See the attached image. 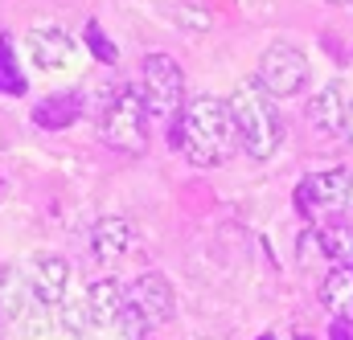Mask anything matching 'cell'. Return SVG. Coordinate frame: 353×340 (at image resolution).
Here are the masks:
<instances>
[{
	"label": "cell",
	"mask_w": 353,
	"mask_h": 340,
	"mask_svg": "<svg viewBox=\"0 0 353 340\" xmlns=\"http://www.w3.org/2000/svg\"><path fill=\"white\" fill-rule=\"evenodd\" d=\"M128 304H132V295H128V287H119L115 279H99L87 291V308H90V320H94V324H115Z\"/></svg>",
	"instance_id": "obj_13"
},
{
	"label": "cell",
	"mask_w": 353,
	"mask_h": 340,
	"mask_svg": "<svg viewBox=\"0 0 353 340\" xmlns=\"http://www.w3.org/2000/svg\"><path fill=\"white\" fill-rule=\"evenodd\" d=\"M115 328H119V337H123V340H144V337H148V328H152V324L144 320V312H140L136 304H128V308L119 312Z\"/></svg>",
	"instance_id": "obj_18"
},
{
	"label": "cell",
	"mask_w": 353,
	"mask_h": 340,
	"mask_svg": "<svg viewBox=\"0 0 353 340\" xmlns=\"http://www.w3.org/2000/svg\"><path fill=\"white\" fill-rule=\"evenodd\" d=\"M321 304H325L337 320L350 316L353 312V266H337V270L325 275V283H321Z\"/></svg>",
	"instance_id": "obj_14"
},
{
	"label": "cell",
	"mask_w": 353,
	"mask_h": 340,
	"mask_svg": "<svg viewBox=\"0 0 353 340\" xmlns=\"http://www.w3.org/2000/svg\"><path fill=\"white\" fill-rule=\"evenodd\" d=\"M296 340H312V337H308V332H304V328H296Z\"/></svg>",
	"instance_id": "obj_24"
},
{
	"label": "cell",
	"mask_w": 353,
	"mask_h": 340,
	"mask_svg": "<svg viewBox=\"0 0 353 340\" xmlns=\"http://www.w3.org/2000/svg\"><path fill=\"white\" fill-rule=\"evenodd\" d=\"M25 54L41 70H70L74 66V37L58 25H41L25 37Z\"/></svg>",
	"instance_id": "obj_7"
},
{
	"label": "cell",
	"mask_w": 353,
	"mask_h": 340,
	"mask_svg": "<svg viewBox=\"0 0 353 340\" xmlns=\"http://www.w3.org/2000/svg\"><path fill=\"white\" fill-rule=\"evenodd\" d=\"M321 258H325L321 234H316V230H304V234H300V262H304V266H312V262H321Z\"/></svg>",
	"instance_id": "obj_20"
},
{
	"label": "cell",
	"mask_w": 353,
	"mask_h": 340,
	"mask_svg": "<svg viewBox=\"0 0 353 340\" xmlns=\"http://www.w3.org/2000/svg\"><path fill=\"white\" fill-rule=\"evenodd\" d=\"M321 234V246H325V258H333L337 266H353V222L337 217L329 226L316 230Z\"/></svg>",
	"instance_id": "obj_15"
},
{
	"label": "cell",
	"mask_w": 353,
	"mask_h": 340,
	"mask_svg": "<svg viewBox=\"0 0 353 340\" xmlns=\"http://www.w3.org/2000/svg\"><path fill=\"white\" fill-rule=\"evenodd\" d=\"M173 17L181 21V25H197V33H201V29H210V17H205V12H197V8H173Z\"/></svg>",
	"instance_id": "obj_21"
},
{
	"label": "cell",
	"mask_w": 353,
	"mask_h": 340,
	"mask_svg": "<svg viewBox=\"0 0 353 340\" xmlns=\"http://www.w3.org/2000/svg\"><path fill=\"white\" fill-rule=\"evenodd\" d=\"M296 201L300 209L312 213H329V209H345L353 201V172L350 169H329V172H312L296 184Z\"/></svg>",
	"instance_id": "obj_6"
},
{
	"label": "cell",
	"mask_w": 353,
	"mask_h": 340,
	"mask_svg": "<svg viewBox=\"0 0 353 340\" xmlns=\"http://www.w3.org/2000/svg\"><path fill=\"white\" fill-rule=\"evenodd\" d=\"M144 103L148 115H173L185 98V74L173 54H148L144 58Z\"/></svg>",
	"instance_id": "obj_5"
},
{
	"label": "cell",
	"mask_w": 353,
	"mask_h": 340,
	"mask_svg": "<svg viewBox=\"0 0 353 340\" xmlns=\"http://www.w3.org/2000/svg\"><path fill=\"white\" fill-rule=\"evenodd\" d=\"M226 103H230L243 152L251 160H271L283 144V115H279L275 98L259 86V78H251V83H239V90Z\"/></svg>",
	"instance_id": "obj_2"
},
{
	"label": "cell",
	"mask_w": 353,
	"mask_h": 340,
	"mask_svg": "<svg viewBox=\"0 0 353 340\" xmlns=\"http://www.w3.org/2000/svg\"><path fill=\"white\" fill-rule=\"evenodd\" d=\"M148 103H144V90L140 86H119L111 90L107 98V111H103V140L115 148V152H140L144 140H148Z\"/></svg>",
	"instance_id": "obj_3"
},
{
	"label": "cell",
	"mask_w": 353,
	"mask_h": 340,
	"mask_svg": "<svg viewBox=\"0 0 353 340\" xmlns=\"http://www.w3.org/2000/svg\"><path fill=\"white\" fill-rule=\"evenodd\" d=\"M0 94H25V74H21V62L12 58L8 37H0Z\"/></svg>",
	"instance_id": "obj_16"
},
{
	"label": "cell",
	"mask_w": 353,
	"mask_h": 340,
	"mask_svg": "<svg viewBox=\"0 0 353 340\" xmlns=\"http://www.w3.org/2000/svg\"><path fill=\"white\" fill-rule=\"evenodd\" d=\"M83 111H87V94L83 90H58V94H50V98H41L33 107V123L41 131H66V127L79 123Z\"/></svg>",
	"instance_id": "obj_10"
},
{
	"label": "cell",
	"mask_w": 353,
	"mask_h": 340,
	"mask_svg": "<svg viewBox=\"0 0 353 340\" xmlns=\"http://www.w3.org/2000/svg\"><path fill=\"white\" fill-rule=\"evenodd\" d=\"M173 144L185 148V156L201 169L210 164H222L234 144H239V127H234V115H230V103L226 98H214V94H197L185 103V111L176 115L173 127Z\"/></svg>",
	"instance_id": "obj_1"
},
{
	"label": "cell",
	"mask_w": 353,
	"mask_h": 340,
	"mask_svg": "<svg viewBox=\"0 0 353 340\" xmlns=\"http://www.w3.org/2000/svg\"><path fill=\"white\" fill-rule=\"evenodd\" d=\"M132 246V226L123 217H99L94 230H90V251L99 262H115Z\"/></svg>",
	"instance_id": "obj_12"
},
{
	"label": "cell",
	"mask_w": 353,
	"mask_h": 340,
	"mask_svg": "<svg viewBox=\"0 0 353 340\" xmlns=\"http://www.w3.org/2000/svg\"><path fill=\"white\" fill-rule=\"evenodd\" d=\"M259 340H275V337H271V332H263V337H259Z\"/></svg>",
	"instance_id": "obj_26"
},
{
	"label": "cell",
	"mask_w": 353,
	"mask_h": 340,
	"mask_svg": "<svg viewBox=\"0 0 353 340\" xmlns=\"http://www.w3.org/2000/svg\"><path fill=\"white\" fill-rule=\"evenodd\" d=\"M329 4H350V8H353V0H329Z\"/></svg>",
	"instance_id": "obj_25"
},
{
	"label": "cell",
	"mask_w": 353,
	"mask_h": 340,
	"mask_svg": "<svg viewBox=\"0 0 353 340\" xmlns=\"http://www.w3.org/2000/svg\"><path fill=\"white\" fill-rule=\"evenodd\" d=\"M345 111H350L345 83H329L312 103H308V123H312V131H321V136H337L341 123H345Z\"/></svg>",
	"instance_id": "obj_11"
},
{
	"label": "cell",
	"mask_w": 353,
	"mask_h": 340,
	"mask_svg": "<svg viewBox=\"0 0 353 340\" xmlns=\"http://www.w3.org/2000/svg\"><path fill=\"white\" fill-rule=\"evenodd\" d=\"M128 295H132V304L144 312L148 324H165V320L173 316V308H176L173 283H169L161 270H144V275L128 287Z\"/></svg>",
	"instance_id": "obj_8"
},
{
	"label": "cell",
	"mask_w": 353,
	"mask_h": 340,
	"mask_svg": "<svg viewBox=\"0 0 353 340\" xmlns=\"http://www.w3.org/2000/svg\"><path fill=\"white\" fill-rule=\"evenodd\" d=\"M66 283H70V262L62 255H37L29 266V291L41 308L66 304Z\"/></svg>",
	"instance_id": "obj_9"
},
{
	"label": "cell",
	"mask_w": 353,
	"mask_h": 340,
	"mask_svg": "<svg viewBox=\"0 0 353 340\" xmlns=\"http://www.w3.org/2000/svg\"><path fill=\"white\" fill-rule=\"evenodd\" d=\"M83 41H87V50L94 54V62H103V66H115V62H119V50L111 45V37L103 33V25H99V21H87Z\"/></svg>",
	"instance_id": "obj_17"
},
{
	"label": "cell",
	"mask_w": 353,
	"mask_h": 340,
	"mask_svg": "<svg viewBox=\"0 0 353 340\" xmlns=\"http://www.w3.org/2000/svg\"><path fill=\"white\" fill-rule=\"evenodd\" d=\"M329 340H353L350 320H333V328H329Z\"/></svg>",
	"instance_id": "obj_22"
},
{
	"label": "cell",
	"mask_w": 353,
	"mask_h": 340,
	"mask_svg": "<svg viewBox=\"0 0 353 340\" xmlns=\"http://www.w3.org/2000/svg\"><path fill=\"white\" fill-rule=\"evenodd\" d=\"M62 324H66L74 337H83L90 324H94V320H90V308H87V295L74 299V304H62Z\"/></svg>",
	"instance_id": "obj_19"
},
{
	"label": "cell",
	"mask_w": 353,
	"mask_h": 340,
	"mask_svg": "<svg viewBox=\"0 0 353 340\" xmlns=\"http://www.w3.org/2000/svg\"><path fill=\"white\" fill-rule=\"evenodd\" d=\"M308 74H312V66H308L304 50L292 45V41H275V45L263 50L255 78L271 98H292V94H300L308 86Z\"/></svg>",
	"instance_id": "obj_4"
},
{
	"label": "cell",
	"mask_w": 353,
	"mask_h": 340,
	"mask_svg": "<svg viewBox=\"0 0 353 340\" xmlns=\"http://www.w3.org/2000/svg\"><path fill=\"white\" fill-rule=\"evenodd\" d=\"M341 136L353 144V98H350V111H345V123H341Z\"/></svg>",
	"instance_id": "obj_23"
}]
</instances>
